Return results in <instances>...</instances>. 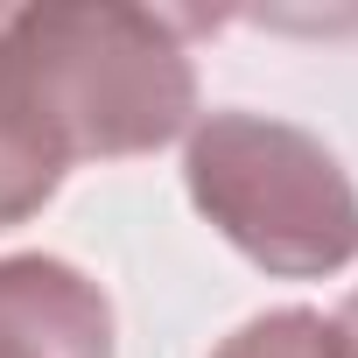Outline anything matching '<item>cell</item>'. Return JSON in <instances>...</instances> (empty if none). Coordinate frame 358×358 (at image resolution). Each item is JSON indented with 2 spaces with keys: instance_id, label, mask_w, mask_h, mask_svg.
I'll return each mask as SVG.
<instances>
[{
  "instance_id": "6da1fadb",
  "label": "cell",
  "mask_w": 358,
  "mask_h": 358,
  "mask_svg": "<svg viewBox=\"0 0 358 358\" xmlns=\"http://www.w3.org/2000/svg\"><path fill=\"white\" fill-rule=\"evenodd\" d=\"M0 113L64 176L155 155L197 127V71L169 15L127 0H57L0 15Z\"/></svg>"
},
{
  "instance_id": "7a4b0ae2",
  "label": "cell",
  "mask_w": 358,
  "mask_h": 358,
  "mask_svg": "<svg viewBox=\"0 0 358 358\" xmlns=\"http://www.w3.org/2000/svg\"><path fill=\"white\" fill-rule=\"evenodd\" d=\"M183 190L260 274L323 281L358 260V183L295 120L246 106L204 113L183 148Z\"/></svg>"
},
{
  "instance_id": "3957f363",
  "label": "cell",
  "mask_w": 358,
  "mask_h": 358,
  "mask_svg": "<svg viewBox=\"0 0 358 358\" xmlns=\"http://www.w3.org/2000/svg\"><path fill=\"white\" fill-rule=\"evenodd\" d=\"M0 358H113L106 288L57 253L0 260Z\"/></svg>"
},
{
  "instance_id": "277c9868",
  "label": "cell",
  "mask_w": 358,
  "mask_h": 358,
  "mask_svg": "<svg viewBox=\"0 0 358 358\" xmlns=\"http://www.w3.org/2000/svg\"><path fill=\"white\" fill-rule=\"evenodd\" d=\"M211 358H358L351 337L337 330V316L316 309H267L253 323H239Z\"/></svg>"
},
{
  "instance_id": "5b68a950",
  "label": "cell",
  "mask_w": 358,
  "mask_h": 358,
  "mask_svg": "<svg viewBox=\"0 0 358 358\" xmlns=\"http://www.w3.org/2000/svg\"><path fill=\"white\" fill-rule=\"evenodd\" d=\"M57 190H64V169H57L8 113H0V232L22 225V218H36Z\"/></svg>"
},
{
  "instance_id": "8992f818",
  "label": "cell",
  "mask_w": 358,
  "mask_h": 358,
  "mask_svg": "<svg viewBox=\"0 0 358 358\" xmlns=\"http://www.w3.org/2000/svg\"><path fill=\"white\" fill-rule=\"evenodd\" d=\"M337 330H344V337H351V351H358V288H351V302L337 309Z\"/></svg>"
}]
</instances>
